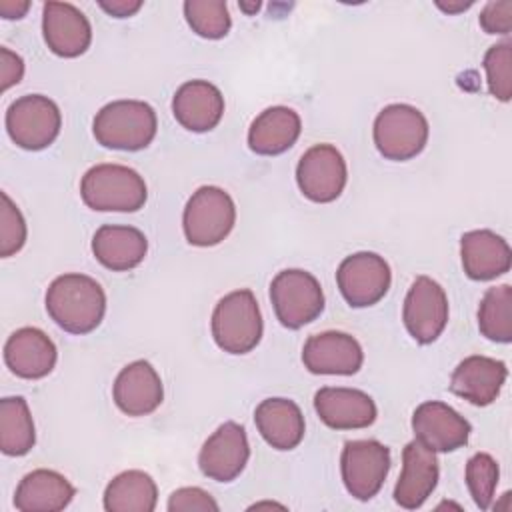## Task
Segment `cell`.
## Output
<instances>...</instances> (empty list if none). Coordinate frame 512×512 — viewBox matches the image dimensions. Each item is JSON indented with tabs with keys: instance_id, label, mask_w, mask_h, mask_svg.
Wrapping results in <instances>:
<instances>
[{
	"instance_id": "cell-8",
	"label": "cell",
	"mask_w": 512,
	"mask_h": 512,
	"mask_svg": "<svg viewBox=\"0 0 512 512\" xmlns=\"http://www.w3.org/2000/svg\"><path fill=\"white\" fill-rule=\"evenodd\" d=\"M60 126V108L42 94L20 96L6 110L8 136L24 150H44L58 138Z\"/></svg>"
},
{
	"instance_id": "cell-34",
	"label": "cell",
	"mask_w": 512,
	"mask_h": 512,
	"mask_svg": "<svg viewBox=\"0 0 512 512\" xmlns=\"http://www.w3.org/2000/svg\"><path fill=\"white\" fill-rule=\"evenodd\" d=\"M2 206H0V256L8 258L22 250L26 242V220L18 206L10 200L6 192L0 194Z\"/></svg>"
},
{
	"instance_id": "cell-38",
	"label": "cell",
	"mask_w": 512,
	"mask_h": 512,
	"mask_svg": "<svg viewBox=\"0 0 512 512\" xmlns=\"http://www.w3.org/2000/svg\"><path fill=\"white\" fill-rule=\"evenodd\" d=\"M102 10H106L114 18H128L142 8L140 0H112V2H98Z\"/></svg>"
},
{
	"instance_id": "cell-21",
	"label": "cell",
	"mask_w": 512,
	"mask_h": 512,
	"mask_svg": "<svg viewBox=\"0 0 512 512\" xmlns=\"http://www.w3.org/2000/svg\"><path fill=\"white\" fill-rule=\"evenodd\" d=\"M508 376V368L502 360L490 356H468L452 372L450 392L468 400L474 406L492 404Z\"/></svg>"
},
{
	"instance_id": "cell-29",
	"label": "cell",
	"mask_w": 512,
	"mask_h": 512,
	"mask_svg": "<svg viewBox=\"0 0 512 512\" xmlns=\"http://www.w3.org/2000/svg\"><path fill=\"white\" fill-rule=\"evenodd\" d=\"M36 442L28 402L22 396L0 400V450L6 456H24Z\"/></svg>"
},
{
	"instance_id": "cell-22",
	"label": "cell",
	"mask_w": 512,
	"mask_h": 512,
	"mask_svg": "<svg viewBox=\"0 0 512 512\" xmlns=\"http://www.w3.org/2000/svg\"><path fill=\"white\" fill-rule=\"evenodd\" d=\"M172 114L182 128L208 132L222 120L224 96L208 80H188L172 98Z\"/></svg>"
},
{
	"instance_id": "cell-18",
	"label": "cell",
	"mask_w": 512,
	"mask_h": 512,
	"mask_svg": "<svg viewBox=\"0 0 512 512\" xmlns=\"http://www.w3.org/2000/svg\"><path fill=\"white\" fill-rule=\"evenodd\" d=\"M436 452L420 440H412L402 450V474L394 488V500L406 510L420 508L438 484Z\"/></svg>"
},
{
	"instance_id": "cell-13",
	"label": "cell",
	"mask_w": 512,
	"mask_h": 512,
	"mask_svg": "<svg viewBox=\"0 0 512 512\" xmlns=\"http://www.w3.org/2000/svg\"><path fill=\"white\" fill-rule=\"evenodd\" d=\"M412 430L432 452H454L468 444L472 426L452 406L440 400H426L412 414Z\"/></svg>"
},
{
	"instance_id": "cell-36",
	"label": "cell",
	"mask_w": 512,
	"mask_h": 512,
	"mask_svg": "<svg viewBox=\"0 0 512 512\" xmlns=\"http://www.w3.org/2000/svg\"><path fill=\"white\" fill-rule=\"evenodd\" d=\"M478 22L486 34L508 36L512 30V2L510 0L488 2L482 10Z\"/></svg>"
},
{
	"instance_id": "cell-37",
	"label": "cell",
	"mask_w": 512,
	"mask_h": 512,
	"mask_svg": "<svg viewBox=\"0 0 512 512\" xmlns=\"http://www.w3.org/2000/svg\"><path fill=\"white\" fill-rule=\"evenodd\" d=\"M24 76V60L12 52L10 48L2 46L0 48V82H2V92H6L10 86L18 84Z\"/></svg>"
},
{
	"instance_id": "cell-4",
	"label": "cell",
	"mask_w": 512,
	"mask_h": 512,
	"mask_svg": "<svg viewBox=\"0 0 512 512\" xmlns=\"http://www.w3.org/2000/svg\"><path fill=\"white\" fill-rule=\"evenodd\" d=\"M262 330V314L252 290H234L214 306L212 336L224 352L248 354L258 346Z\"/></svg>"
},
{
	"instance_id": "cell-31",
	"label": "cell",
	"mask_w": 512,
	"mask_h": 512,
	"mask_svg": "<svg viewBox=\"0 0 512 512\" xmlns=\"http://www.w3.org/2000/svg\"><path fill=\"white\" fill-rule=\"evenodd\" d=\"M184 18L192 32L208 40L224 38L232 26L224 0H186Z\"/></svg>"
},
{
	"instance_id": "cell-24",
	"label": "cell",
	"mask_w": 512,
	"mask_h": 512,
	"mask_svg": "<svg viewBox=\"0 0 512 512\" xmlns=\"http://www.w3.org/2000/svg\"><path fill=\"white\" fill-rule=\"evenodd\" d=\"M148 252L146 236L134 226L104 224L94 232L92 254L112 272H126L136 268Z\"/></svg>"
},
{
	"instance_id": "cell-17",
	"label": "cell",
	"mask_w": 512,
	"mask_h": 512,
	"mask_svg": "<svg viewBox=\"0 0 512 512\" xmlns=\"http://www.w3.org/2000/svg\"><path fill=\"white\" fill-rule=\"evenodd\" d=\"M318 418L334 430H358L374 424L378 410L374 400L356 388L324 386L314 394Z\"/></svg>"
},
{
	"instance_id": "cell-28",
	"label": "cell",
	"mask_w": 512,
	"mask_h": 512,
	"mask_svg": "<svg viewBox=\"0 0 512 512\" xmlns=\"http://www.w3.org/2000/svg\"><path fill=\"white\" fill-rule=\"evenodd\" d=\"M156 502V482L142 470L120 472L104 490V508L108 512H152Z\"/></svg>"
},
{
	"instance_id": "cell-33",
	"label": "cell",
	"mask_w": 512,
	"mask_h": 512,
	"mask_svg": "<svg viewBox=\"0 0 512 512\" xmlns=\"http://www.w3.org/2000/svg\"><path fill=\"white\" fill-rule=\"evenodd\" d=\"M482 66L486 70L488 90L500 102H508L512 96V44L500 42L486 50Z\"/></svg>"
},
{
	"instance_id": "cell-10",
	"label": "cell",
	"mask_w": 512,
	"mask_h": 512,
	"mask_svg": "<svg viewBox=\"0 0 512 512\" xmlns=\"http://www.w3.org/2000/svg\"><path fill=\"white\" fill-rule=\"evenodd\" d=\"M336 282L340 294L352 308H366L386 296L392 282V272L380 254L356 252L340 262Z\"/></svg>"
},
{
	"instance_id": "cell-7",
	"label": "cell",
	"mask_w": 512,
	"mask_h": 512,
	"mask_svg": "<svg viewBox=\"0 0 512 512\" xmlns=\"http://www.w3.org/2000/svg\"><path fill=\"white\" fill-rule=\"evenodd\" d=\"M270 300L282 326L298 330L316 320L324 310V292L314 274L288 268L274 276Z\"/></svg>"
},
{
	"instance_id": "cell-19",
	"label": "cell",
	"mask_w": 512,
	"mask_h": 512,
	"mask_svg": "<svg viewBox=\"0 0 512 512\" xmlns=\"http://www.w3.org/2000/svg\"><path fill=\"white\" fill-rule=\"evenodd\" d=\"M112 396L120 412L128 416H146L162 404L164 386L150 362L134 360L118 372Z\"/></svg>"
},
{
	"instance_id": "cell-5",
	"label": "cell",
	"mask_w": 512,
	"mask_h": 512,
	"mask_svg": "<svg viewBox=\"0 0 512 512\" xmlns=\"http://www.w3.org/2000/svg\"><path fill=\"white\" fill-rule=\"evenodd\" d=\"M428 120L410 104H388L384 106L372 128L376 150L394 162H404L418 156L428 142Z\"/></svg>"
},
{
	"instance_id": "cell-35",
	"label": "cell",
	"mask_w": 512,
	"mask_h": 512,
	"mask_svg": "<svg viewBox=\"0 0 512 512\" xmlns=\"http://www.w3.org/2000/svg\"><path fill=\"white\" fill-rule=\"evenodd\" d=\"M170 512H218V502L202 488L186 486L178 488L168 498Z\"/></svg>"
},
{
	"instance_id": "cell-40",
	"label": "cell",
	"mask_w": 512,
	"mask_h": 512,
	"mask_svg": "<svg viewBox=\"0 0 512 512\" xmlns=\"http://www.w3.org/2000/svg\"><path fill=\"white\" fill-rule=\"evenodd\" d=\"M472 4H474L472 0H468V2H464V0H448V2H444V0H436V6H438L442 12H448V14L464 12V10H468Z\"/></svg>"
},
{
	"instance_id": "cell-1",
	"label": "cell",
	"mask_w": 512,
	"mask_h": 512,
	"mask_svg": "<svg viewBox=\"0 0 512 512\" xmlns=\"http://www.w3.org/2000/svg\"><path fill=\"white\" fill-rule=\"evenodd\" d=\"M44 300L50 318L70 334H88L96 330L106 312V294L102 286L94 278L78 272L54 278Z\"/></svg>"
},
{
	"instance_id": "cell-32",
	"label": "cell",
	"mask_w": 512,
	"mask_h": 512,
	"mask_svg": "<svg viewBox=\"0 0 512 512\" xmlns=\"http://www.w3.org/2000/svg\"><path fill=\"white\" fill-rule=\"evenodd\" d=\"M498 476V464L486 452H478L466 462V486L474 498V504L480 510L490 508L498 486Z\"/></svg>"
},
{
	"instance_id": "cell-20",
	"label": "cell",
	"mask_w": 512,
	"mask_h": 512,
	"mask_svg": "<svg viewBox=\"0 0 512 512\" xmlns=\"http://www.w3.org/2000/svg\"><path fill=\"white\" fill-rule=\"evenodd\" d=\"M54 342L34 326H24L12 332L4 344V362L12 374L24 380L48 376L56 366Z\"/></svg>"
},
{
	"instance_id": "cell-15",
	"label": "cell",
	"mask_w": 512,
	"mask_h": 512,
	"mask_svg": "<svg viewBox=\"0 0 512 512\" xmlns=\"http://www.w3.org/2000/svg\"><path fill=\"white\" fill-rule=\"evenodd\" d=\"M302 362L312 374L352 376L362 368L364 352L354 336L338 330H326L308 336L302 348Z\"/></svg>"
},
{
	"instance_id": "cell-23",
	"label": "cell",
	"mask_w": 512,
	"mask_h": 512,
	"mask_svg": "<svg viewBox=\"0 0 512 512\" xmlns=\"http://www.w3.org/2000/svg\"><path fill=\"white\" fill-rule=\"evenodd\" d=\"M460 256L464 274L472 280H492L512 266L508 242L492 230H470L460 238Z\"/></svg>"
},
{
	"instance_id": "cell-39",
	"label": "cell",
	"mask_w": 512,
	"mask_h": 512,
	"mask_svg": "<svg viewBox=\"0 0 512 512\" xmlns=\"http://www.w3.org/2000/svg\"><path fill=\"white\" fill-rule=\"evenodd\" d=\"M30 8V2H14V0H2L0 2V14L6 20H14V18H22Z\"/></svg>"
},
{
	"instance_id": "cell-6",
	"label": "cell",
	"mask_w": 512,
	"mask_h": 512,
	"mask_svg": "<svg viewBox=\"0 0 512 512\" xmlns=\"http://www.w3.org/2000/svg\"><path fill=\"white\" fill-rule=\"evenodd\" d=\"M236 206L232 196L218 186H200L186 202L182 214L184 236L192 246L220 244L234 228Z\"/></svg>"
},
{
	"instance_id": "cell-27",
	"label": "cell",
	"mask_w": 512,
	"mask_h": 512,
	"mask_svg": "<svg viewBox=\"0 0 512 512\" xmlns=\"http://www.w3.org/2000/svg\"><path fill=\"white\" fill-rule=\"evenodd\" d=\"M300 130V116L292 108L272 106L252 120L248 130V146L260 156H278L294 146Z\"/></svg>"
},
{
	"instance_id": "cell-14",
	"label": "cell",
	"mask_w": 512,
	"mask_h": 512,
	"mask_svg": "<svg viewBox=\"0 0 512 512\" xmlns=\"http://www.w3.org/2000/svg\"><path fill=\"white\" fill-rule=\"evenodd\" d=\"M250 458V446L244 426L224 422L202 444L198 466L202 474L216 482H232L240 476Z\"/></svg>"
},
{
	"instance_id": "cell-3",
	"label": "cell",
	"mask_w": 512,
	"mask_h": 512,
	"mask_svg": "<svg viewBox=\"0 0 512 512\" xmlns=\"http://www.w3.org/2000/svg\"><path fill=\"white\" fill-rule=\"evenodd\" d=\"M84 204L98 212H136L146 204L144 178L122 164H96L80 180Z\"/></svg>"
},
{
	"instance_id": "cell-12",
	"label": "cell",
	"mask_w": 512,
	"mask_h": 512,
	"mask_svg": "<svg viewBox=\"0 0 512 512\" xmlns=\"http://www.w3.org/2000/svg\"><path fill=\"white\" fill-rule=\"evenodd\" d=\"M402 320L418 344H432L448 322V298L430 276H418L404 298Z\"/></svg>"
},
{
	"instance_id": "cell-26",
	"label": "cell",
	"mask_w": 512,
	"mask_h": 512,
	"mask_svg": "<svg viewBox=\"0 0 512 512\" xmlns=\"http://www.w3.org/2000/svg\"><path fill=\"white\" fill-rule=\"evenodd\" d=\"M260 436L276 450H292L304 438V416L300 406L288 398H266L254 410Z\"/></svg>"
},
{
	"instance_id": "cell-30",
	"label": "cell",
	"mask_w": 512,
	"mask_h": 512,
	"mask_svg": "<svg viewBox=\"0 0 512 512\" xmlns=\"http://www.w3.org/2000/svg\"><path fill=\"white\" fill-rule=\"evenodd\" d=\"M478 328L492 342H512V288L510 284L492 286L482 296L478 308Z\"/></svg>"
},
{
	"instance_id": "cell-11",
	"label": "cell",
	"mask_w": 512,
	"mask_h": 512,
	"mask_svg": "<svg viewBox=\"0 0 512 512\" xmlns=\"http://www.w3.org/2000/svg\"><path fill=\"white\" fill-rule=\"evenodd\" d=\"M348 180V168L342 152L332 144H316L308 148L296 166V182L300 192L318 204L334 202Z\"/></svg>"
},
{
	"instance_id": "cell-41",
	"label": "cell",
	"mask_w": 512,
	"mask_h": 512,
	"mask_svg": "<svg viewBox=\"0 0 512 512\" xmlns=\"http://www.w3.org/2000/svg\"><path fill=\"white\" fill-rule=\"evenodd\" d=\"M240 8L246 12V14H252L260 8V2H254V4H246V2H240Z\"/></svg>"
},
{
	"instance_id": "cell-2",
	"label": "cell",
	"mask_w": 512,
	"mask_h": 512,
	"mask_svg": "<svg viewBox=\"0 0 512 512\" xmlns=\"http://www.w3.org/2000/svg\"><path fill=\"white\" fill-rule=\"evenodd\" d=\"M158 130L156 112L142 100H114L102 106L92 122L98 144L112 150L136 152L146 148Z\"/></svg>"
},
{
	"instance_id": "cell-9",
	"label": "cell",
	"mask_w": 512,
	"mask_h": 512,
	"mask_svg": "<svg viewBox=\"0 0 512 512\" xmlns=\"http://www.w3.org/2000/svg\"><path fill=\"white\" fill-rule=\"evenodd\" d=\"M390 448L378 440H350L342 448L340 472L350 496L356 500L374 498L390 470Z\"/></svg>"
},
{
	"instance_id": "cell-16",
	"label": "cell",
	"mask_w": 512,
	"mask_h": 512,
	"mask_svg": "<svg viewBox=\"0 0 512 512\" xmlns=\"http://www.w3.org/2000/svg\"><path fill=\"white\" fill-rule=\"evenodd\" d=\"M42 34L50 52L60 58H76L92 42L88 18L70 2H46L42 6Z\"/></svg>"
},
{
	"instance_id": "cell-25",
	"label": "cell",
	"mask_w": 512,
	"mask_h": 512,
	"mask_svg": "<svg viewBox=\"0 0 512 512\" xmlns=\"http://www.w3.org/2000/svg\"><path fill=\"white\" fill-rule=\"evenodd\" d=\"M76 488L56 470L38 468L26 474L14 494V506L20 512H58L64 510Z\"/></svg>"
}]
</instances>
